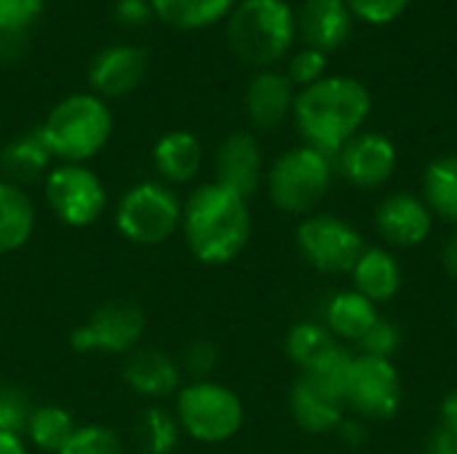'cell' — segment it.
Here are the masks:
<instances>
[{"instance_id":"cell-11","label":"cell","mask_w":457,"mask_h":454,"mask_svg":"<svg viewBox=\"0 0 457 454\" xmlns=\"http://www.w3.org/2000/svg\"><path fill=\"white\" fill-rule=\"evenodd\" d=\"M345 404L361 417L388 420L402 404V380L391 359L356 356L345 388Z\"/></svg>"},{"instance_id":"cell-5","label":"cell","mask_w":457,"mask_h":454,"mask_svg":"<svg viewBox=\"0 0 457 454\" xmlns=\"http://www.w3.org/2000/svg\"><path fill=\"white\" fill-rule=\"evenodd\" d=\"M292 35L295 16L284 0H244L228 21L230 48L257 67L281 59L292 45Z\"/></svg>"},{"instance_id":"cell-23","label":"cell","mask_w":457,"mask_h":454,"mask_svg":"<svg viewBox=\"0 0 457 454\" xmlns=\"http://www.w3.org/2000/svg\"><path fill=\"white\" fill-rule=\"evenodd\" d=\"M378 318H380V313H378L375 302H370L356 289L335 294L327 305V329L351 343H359Z\"/></svg>"},{"instance_id":"cell-41","label":"cell","mask_w":457,"mask_h":454,"mask_svg":"<svg viewBox=\"0 0 457 454\" xmlns=\"http://www.w3.org/2000/svg\"><path fill=\"white\" fill-rule=\"evenodd\" d=\"M442 262H445V270L457 281V230L447 238L445 244V252H442Z\"/></svg>"},{"instance_id":"cell-28","label":"cell","mask_w":457,"mask_h":454,"mask_svg":"<svg viewBox=\"0 0 457 454\" xmlns=\"http://www.w3.org/2000/svg\"><path fill=\"white\" fill-rule=\"evenodd\" d=\"M233 0H153V11L174 27L190 29L217 21L228 13Z\"/></svg>"},{"instance_id":"cell-9","label":"cell","mask_w":457,"mask_h":454,"mask_svg":"<svg viewBox=\"0 0 457 454\" xmlns=\"http://www.w3.org/2000/svg\"><path fill=\"white\" fill-rule=\"evenodd\" d=\"M145 310L129 300L99 305L72 334L70 345L78 353L129 356L145 337Z\"/></svg>"},{"instance_id":"cell-43","label":"cell","mask_w":457,"mask_h":454,"mask_svg":"<svg viewBox=\"0 0 457 454\" xmlns=\"http://www.w3.org/2000/svg\"><path fill=\"white\" fill-rule=\"evenodd\" d=\"M442 425L457 433V391L450 393L442 404Z\"/></svg>"},{"instance_id":"cell-35","label":"cell","mask_w":457,"mask_h":454,"mask_svg":"<svg viewBox=\"0 0 457 454\" xmlns=\"http://www.w3.org/2000/svg\"><path fill=\"white\" fill-rule=\"evenodd\" d=\"M407 3L410 0H345L351 13H356L359 19H364L370 24H388V21H394L396 16H402Z\"/></svg>"},{"instance_id":"cell-7","label":"cell","mask_w":457,"mask_h":454,"mask_svg":"<svg viewBox=\"0 0 457 454\" xmlns=\"http://www.w3.org/2000/svg\"><path fill=\"white\" fill-rule=\"evenodd\" d=\"M332 182V161L316 147L287 150L268 171V195L287 214H308L321 203Z\"/></svg>"},{"instance_id":"cell-30","label":"cell","mask_w":457,"mask_h":454,"mask_svg":"<svg viewBox=\"0 0 457 454\" xmlns=\"http://www.w3.org/2000/svg\"><path fill=\"white\" fill-rule=\"evenodd\" d=\"M56 454H123V442L112 428L88 423V425H75L72 436Z\"/></svg>"},{"instance_id":"cell-42","label":"cell","mask_w":457,"mask_h":454,"mask_svg":"<svg viewBox=\"0 0 457 454\" xmlns=\"http://www.w3.org/2000/svg\"><path fill=\"white\" fill-rule=\"evenodd\" d=\"M0 454H29L27 452V444L21 436L16 433H3L0 431Z\"/></svg>"},{"instance_id":"cell-8","label":"cell","mask_w":457,"mask_h":454,"mask_svg":"<svg viewBox=\"0 0 457 454\" xmlns=\"http://www.w3.org/2000/svg\"><path fill=\"white\" fill-rule=\"evenodd\" d=\"M51 214L67 227H88L99 222L107 209V190L102 179L83 163H59L43 182Z\"/></svg>"},{"instance_id":"cell-20","label":"cell","mask_w":457,"mask_h":454,"mask_svg":"<svg viewBox=\"0 0 457 454\" xmlns=\"http://www.w3.org/2000/svg\"><path fill=\"white\" fill-rule=\"evenodd\" d=\"M201 142L190 131H169L153 147V163L163 185H185L201 169Z\"/></svg>"},{"instance_id":"cell-15","label":"cell","mask_w":457,"mask_h":454,"mask_svg":"<svg viewBox=\"0 0 457 454\" xmlns=\"http://www.w3.org/2000/svg\"><path fill=\"white\" fill-rule=\"evenodd\" d=\"M147 72V51L139 45H110L91 62V86L104 96L134 91Z\"/></svg>"},{"instance_id":"cell-13","label":"cell","mask_w":457,"mask_h":454,"mask_svg":"<svg viewBox=\"0 0 457 454\" xmlns=\"http://www.w3.org/2000/svg\"><path fill=\"white\" fill-rule=\"evenodd\" d=\"M378 233L391 244V246H418L431 235L434 227V214L428 203L415 198L412 193H394L388 195L375 214Z\"/></svg>"},{"instance_id":"cell-32","label":"cell","mask_w":457,"mask_h":454,"mask_svg":"<svg viewBox=\"0 0 457 454\" xmlns=\"http://www.w3.org/2000/svg\"><path fill=\"white\" fill-rule=\"evenodd\" d=\"M399 343H402V332L394 321L388 318H378L370 332L359 340V348H361V356H375V359H391L396 351H399Z\"/></svg>"},{"instance_id":"cell-4","label":"cell","mask_w":457,"mask_h":454,"mask_svg":"<svg viewBox=\"0 0 457 454\" xmlns=\"http://www.w3.org/2000/svg\"><path fill=\"white\" fill-rule=\"evenodd\" d=\"M174 417L182 433L201 444L230 442L244 425L238 393L214 380H193L174 393Z\"/></svg>"},{"instance_id":"cell-38","label":"cell","mask_w":457,"mask_h":454,"mask_svg":"<svg viewBox=\"0 0 457 454\" xmlns=\"http://www.w3.org/2000/svg\"><path fill=\"white\" fill-rule=\"evenodd\" d=\"M115 16L120 24L126 27H137V24H145L147 16H150V8L145 0H118L115 5Z\"/></svg>"},{"instance_id":"cell-29","label":"cell","mask_w":457,"mask_h":454,"mask_svg":"<svg viewBox=\"0 0 457 454\" xmlns=\"http://www.w3.org/2000/svg\"><path fill=\"white\" fill-rule=\"evenodd\" d=\"M139 436L147 454H169L177 447L179 439V425L174 412L169 415L163 407H153L142 415L139 423Z\"/></svg>"},{"instance_id":"cell-19","label":"cell","mask_w":457,"mask_h":454,"mask_svg":"<svg viewBox=\"0 0 457 454\" xmlns=\"http://www.w3.org/2000/svg\"><path fill=\"white\" fill-rule=\"evenodd\" d=\"M295 107L292 83L278 72H260L246 88V112L257 128H276Z\"/></svg>"},{"instance_id":"cell-34","label":"cell","mask_w":457,"mask_h":454,"mask_svg":"<svg viewBox=\"0 0 457 454\" xmlns=\"http://www.w3.org/2000/svg\"><path fill=\"white\" fill-rule=\"evenodd\" d=\"M43 0H0V35L24 32L27 24L40 13Z\"/></svg>"},{"instance_id":"cell-6","label":"cell","mask_w":457,"mask_h":454,"mask_svg":"<svg viewBox=\"0 0 457 454\" xmlns=\"http://www.w3.org/2000/svg\"><path fill=\"white\" fill-rule=\"evenodd\" d=\"M182 225V203L163 182H139L115 206L118 233L137 246H161Z\"/></svg>"},{"instance_id":"cell-3","label":"cell","mask_w":457,"mask_h":454,"mask_svg":"<svg viewBox=\"0 0 457 454\" xmlns=\"http://www.w3.org/2000/svg\"><path fill=\"white\" fill-rule=\"evenodd\" d=\"M37 134L51 158L83 163L107 144L112 134V115L102 99L91 94H72L48 112Z\"/></svg>"},{"instance_id":"cell-17","label":"cell","mask_w":457,"mask_h":454,"mask_svg":"<svg viewBox=\"0 0 457 454\" xmlns=\"http://www.w3.org/2000/svg\"><path fill=\"white\" fill-rule=\"evenodd\" d=\"M289 407L295 415V423L308 433H329L337 431L343 423V407L345 401L327 391L321 383H316L311 375H303L289 393Z\"/></svg>"},{"instance_id":"cell-33","label":"cell","mask_w":457,"mask_h":454,"mask_svg":"<svg viewBox=\"0 0 457 454\" xmlns=\"http://www.w3.org/2000/svg\"><path fill=\"white\" fill-rule=\"evenodd\" d=\"M32 407L16 388H0V431L21 436Z\"/></svg>"},{"instance_id":"cell-26","label":"cell","mask_w":457,"mask_h":454,"mask_svg":"<svg viewBox=\"0 0 457 454\" xmlns=\"http://www.w3.org/2000/svg\"><path fill=\"white\" fill-rule=\"evenodd\" d=\"M284 348H287V356L303 372H311L337 348V343H335V334L327 326L311 324V321H300V324H295L287 332Z\"/></svg>"},{"instance_id":"cell-16","label":"cell","mask_w":457,"mask_h":454,"mask_svg":"<svg viewBox=\"0 0 457 454\" xmlns=\"http://www.w3.org/2000/svg\"><path fill=\"white\" fill-rule=\"evenodd\" d=\"M179 364L158 348H134L123 364V380L145 399H166L179 391Z\"/></svg>"},{"instance_id":"cell-18","label":"cell","mask_w":457,"mask_h":454,"mask_svg":"<svg viewBox=\"0 0 457 454\" xmlns=\"http://www.w3.org/2000/svg\"><path fill=\"white\" fill-rule=\"evenodd\" d=\"M351 8L345 0H305L300 11V32L305 43L321 54L340 48L351 35Z\"/></svg>"},{"instance_id":"cell-40","label":"cell","mask_w":457,"mask_h":454,"mask_svg":"<svg viewBox=\"0 0 457 454\" xmlns=\"http://www.w3.org/2000/svg\"><path fill=\"white\" fill-rule=\"evenodd\" d=\"M337 431H340L343 442H345V444H353V447H359V444L367 439V431H364V425H361V423L343 420V423L337 425Z\"/></svg>"},{"instance_id":"cell-31","label":"cell","mask_w":457,"mask_h":454,"mask_svg":"<svg viewBox=\"0 0 457 454\" xmlns=\"http://www.w3.org/2000/svg\"><path fill=\"white\" fill-rule=\"evenodd\" d=\"M353 359H356V356H351V351H345V348L337 345L316 369L303 372V375H311L316 383H321L327 391H332L335 396H340V399L345 401V388H348V377H351Z\"/></svg>"},{"instance_id":"cell-2","label":"cell","mask_w":457,"mask_h":454,"mask_svg":"<svg viewBox=\"0 0 457 454\" xmlns=\"http://www.w3.org/2000/svg\"><path fill=\"white\" fill-rule=\"evenodd\" d=\"M292 110L308 144L332 161L367 120L370 91L353 78H321L303 88Z\"/></svg>"},{"instance_id":"cell-36","label":"cell","mask_w":457,"mask_h":454,"mask_svg":"<svg viewBox=\"0 0 457 454\" xmlns=\"http://www.w3.org/2000/svg\"><path fill=\"white\" fill-rule=\"evenodd\" d=\"M324 70H327V56H324L321 51H316V48L300 51V54L292 59V64H289L292 80H295V83H303V86H311V83L321 80Z\"/></svg>"},{"instance_id":"cell-27","label":"cell","mask_w":457,"mask_h":454,"mask_svg":"<svg viewBox=\"0 0 457 454\" xmlns=\"http://www.w3.org/2000/svg\"><path fill=\"white\" fill-rule=\"evenodd\" d=\"M423 187L431 214L457 225V155L436 158L426 169Z\"/></svg>"},{"instance_id":"cell-39","label":"cell","mask_w":457,"mask_h":454,"mask_svg":"<svg viewBox=\"0 0 457 454\" xmlns=\"http://www.w3.org/2000/svg\"><path fill=\"white\" fill-rule=\"evenodd\" d=\"M428 454H457V433L450 428H436L434 439H431V447Z\"/></svg>"},{"instance_id":"cell-22","label":"cell","mask_w":457,"mask_h":454,"mask_svg":"<svg viewBox=\"0 0 457 454\" xmlns=\"http://www.w3.org/2000/svg\"><path fill=\"white\" fill-rule=\"evenodd\" d=\"M351 273L356 281V292L364 294L370 302H388L402 286L399 262L386 249H364Z\"/></svg>"},{"instance_id":"cell-24","label":"cell","mask_w":457,"mask_h":454,"mask_svg":"<svg viewBox=\"0 0 457 454\" xmlns=\"http://www.w3.org/2000/svg\"><path fill=\"white\" fill-rule=\"evenodd\" d=\"M72 431H75V420L64 407L43 404V407H32V412L27 417L24 436L29 439V444L35 450L56 454L64 447V442L72 436Z\"/></svg>"},{"instance_id":"cell-12","label":"cell","mask_w":457,"mask_h":454,"mask_svg":"<svg viewBox=\"0 0 457 454\" xmlns=\"http://www.w3.org/2000/svg\"><path fill=\"white\" fill-rule=\"evenodd\" d=\"M340 171L356 187H380L396 171V147L383 134H356L337 155Z\"/></svg>"},{"instance_id":"cell-10","label":"cell","mask_w":457,"mask_h":454,"mask_svg":"<svg viewBox=\"0 0 457 454\" xmlns=\"http://www.w3.org/2000/svg\"><path fill=\"white\" fill-rule=\"evenodd\" d=\"M297 249L321 273H351L364 254L361 233L340 217L313 214L297 225Z\"/></svg>"},{"instance_id":"cell-37","label":"cell","mask_w":457,"mask_h":454,"mask_svg":"<svg viewBox=\"0 0 457 454\" xmlns=\"http://www.w3.org/2000/svg\"><path fill=\"white\" fill-rule=\"evenodd\" d=\"M217 361V351L212 343H190V348L185 351V359H182V367L195 375V380H206L209 369L214 367Z\"/></svg>"},{"instance_id":"cell-14","label":"cell","mask_w":457,"mask_h":454,"mask_svg":"<svg viewBox=\"0 0 457 454\" xmlns=\"http://www.w3.org/2000/svg\"><path fill=\"white\" fill-rule=\"evenodd\" d=\"M262 179V153L252 134L236 131L217 150V185L252 198Z\"/></svg>"},{"instance_id":"cell-25","label":"cell","mask_w":457,"mask_h":454,"mask_svg":"<svg viewBox=\"0 0 457 454\" xmlns=\"http://www.w3.org/2000/svg\"><path fill=\"white\" fill-rule=\"evenodd\" d=\"M48 161H51V153L46 150L37 131L8 142L0 153V169L5 171V179L16 185L40 177L48 169Z\"/></svg>"},{"instance_id":"cell-1","label":"cell","mask_w":457,"mask_h":454,"mask_svg":"<svg viewBox=\"0 0 457 454\" xmlns=\"http://www.w3.org/2000/svg\"><path fill=\"white\" fill-rule=\"evenodd\" d=\"M179 230L198 262L228 265L252 238L249 201L217 182L201 185L182 203Z\"/></svg>"},{"instance_id":"cell-21","label":"cell","mask_w":457,"mask_h":454,"mask_svg":"<svg viewBox=\"0 0 457 454\" xmlns=\"http://www.w3.org/2000/svg\"><path fill=\"white\" fill-rule=\"evenodd\" d=\"M35 233V203L21 185L0 179V254L19 252Z\"/></svg>"}]
</instances>
